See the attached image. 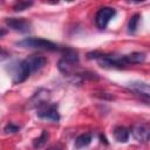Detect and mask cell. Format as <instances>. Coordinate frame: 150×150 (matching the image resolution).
<instances>
[{
  "instance_id": "7",
  "label": "cell",
  "mask_w": 150,
  "mask_h": 150,
  "mask_svg": "<svg viewBox=\"0 0 150 150\" xmlns=\"http://www.w3.org/2000/svg\"><path fill=\"white\" fill-rule=\"evenodd\" d=\"M134 138L139 143H148L150 141V129L143 124H136L131 129Z\"/></svg>"
},
{
  "instance_id": "4",
  "label": "cell",
  "mask_w": 150,
  "mask_h": 150,
  "mask_svg": "<svg viewBox=\"0 0 150 150\" xmlns=\"http://www.w3.org/2000/svg\"><path fill=\"white\" fill-rule=\"evenodd\" d=\"M116 15V9L112 7H102L95 15V25L100 29L107 28L110 20Z\"/></svg>"
},
{
  "instance_id": "11",
  "label": "cell",
  "mask_w": 150,
  "mask_h": 150,
  "mask_svg": "<svg viewBox=\"0 0 150 150\" xmlns=\"http://www.w3.org/2000/svg\"><path fill=\"white\" fill-rule=\"evenodd\" d=\"M93 141V135L89 134V132H86V134H81L80 136L76 137L75 139V148L76 149H82V148H86Z\"/></svg>"
},
{
  "instance_id": "17",
  "label": "cell",
  "mask_w": 150,
  "mask_h": 150,
  "mask_svg": "<svg viewBox=\"0 0 150 150\" xmlns=\"http://www.w3.org/2000/svg\"><path fill=\"white\" fill-rule=\"evenodd\" d=\"M47 150H61V148H59V146H52V148H49Z\"/></svg>"
},
{
  "instance_id": "12",
  "label": "cell",
  "mask_w": 150,
  "mask_h": 150,
  "mask_svg": "<svg viewBox=\"0 0 150 150\" xmlns=\"http://www.w3.org/2000/svg\"><path fill=\"white\" fill-rule=\"evenodd\" d=\"M128 64H138V63H143L146 59V55L142 52H134L130 53L128 55H125Z\"/></svg>"
},
{
  "instance_id": "1",
  "label": "cell",
  "mask_w": 150,
  "mask_h": 150,
  "mask_svg": "<svg viewBox=\"0 0 150 150\" xmlns=\"http://www.w3.org/2000/svg\"><path fill=\"white\" fill-rule=\"evenodd\" d=\"M16 46L21 47V48H32V49H39V50H50V52H55V50H64L66 48H61L59 45L42 39V38H25L20 41L16 42Z\"/></svg>"
},
{
  "instance_id": "14",
  "label": "cell",
  "mask_w": 150,
  "mask_h": 150,
  "mask_svg": "<svg viewBox=\"0 0 150 150\" xmlns=\"http://www.w3.org/2000/svg\"><path fill=\"white\" fill-rule=\"evenodd\" d=\"M139 20H141V15H139V14H134V15L130 18V20H129V22H128V32H129L130 34L136 33V30H137V28H138Z\"/></svg>"
},
{
  "instance_id": "5",
  "label": "cell",
  "mask_w": 150,
  "mask_h": 150,
  "mask_svg": "<svg viewBox=\"0 0 150 150\" xmlns=\"http://www.w3.org/2000/svg\"><path fill=\"white\" fill-rule=\"evenodd\" d=\"M36 115H38V117H40L42 120H47V121H52V122H59L60 121V114H59L56 104L46 103V104L41 105L38 109Z\"/></svg>"
},
{
  "instance_id": "6",
  "label": "cell",
  "mask_w": 150,
  "mask_h": 150,
  "mask_svg": "<svg viewBox=\"0 0 150 150\" xmlns=\"http://www.w3.org/2000/svg\"><path fill=\"white\" fill-rule=\"evenodd\" d=\"M5 22L11 29L15 32L27 33L30 29V22L23 18H7Z\"/></svg>"
},
{
  "instance_id": "16",
  "label": "cell",
  "mask_w": 150,
  "mask_h": 150,
  "mask_svg": "<svg viewBox=\"0 0 150 150\" xmlns=\"http://www.w3.org/2000/svg\"><path fill=\"white\" fill-rule=\"evenodd\" d=\"M19 130H20V127L16 125V124H14V123H12V122L7 123V124L5 125V128H4L5 134H15V132H18Z\"/></svg>"
},
{
  "instance_id": "15",
  "label": "cell",
  "mask_w": 150,
  "mask_h": 150,
  "mask_svg": "<svg viewBox=\"0 0 150 150\" xmlns=\"http://www.w3.org/2000/svg\"><path fill=\"white\" fill-rule=\"evenodd\" d=\"M32 5H33L32 1H19V2H16V4L13 6V9H14L15 12H22V11L29 8Z\"/></svg>"
},
{
  "instance_id": "2",
  "label": "cell",
  "mask_w": 150,
  "mask_h": 150,
  "mask_svg": "<svg viewBox=\"0 0 150 150\" xmlns=\"http://www.w3.org/2000/svg\"><path fill=\"white\" fill-rule=\"evenodd\" d=\"M63 56L57 62V68L64 75H69L74 71L75 67L79 66V54L69 48H66Z\"/></svg>"
},
{
  "instance_id": "3",
  "label": "cell",
  "mask_w": 150,
  "mask_h": 150,
  "mask_svg": "<svg viewBox=\"0 0 150 150\" xmlns=\"http://www.w3.org/2000/svg\"><path fill=\"white\" fill-rule=\"evenodd\" d=\"M8 70L11 71L12 77H13V82L15 84L25 82L29 77L30 73H33L32 68H30V66H29V63L26 59L11 64V68Z\"/></svg>"
},
{
  "instance_id": "13",
  "label": "cell",
  "mask_w": 150,
  "mask_h": 150,
  "mask_svg": "<svg viewBox=\"0 0 150 150\" xmlns=\"http://www.w3.org/2000/svg\"><path fill=\"white\" fill-rule=\"evenodd\" d=\"M48 138H49V132L47 130H42L41 134H40V136L33 139V146L35 149H40V148L45 146V144L47 143Z\"/></svg>"
},
{
  "instance_id": "9",
  "label": "cell",
  "mask_w": 150,
  "mask_h": 150,
  "mask_svg": "<svg viewBox=\"0 0 150 150\" xmlns=\"http://www.w3.org/2000/svg\"><path fill=\"white\" fill-rule=\"evenodd\" d=\"M32 68V71H36V70H40L42 69L46 63H47V59L42 55H30L26 59Z\"/></svg>"
},
{
  "instance_id": "8",
  "label": "cell",
  "mask_w": 150,
  "mask_h": 150,
  "mask_svg": "<svg viewBox=\"0 0 150 150\" xmlns=\"http://www.w3.org/2000/svg\"><path fill=\"white\" fill-rule=\"evenodd\" d=\"M127 87L131 89L132 91L150 98V84L149 83L143 82V81H131L127 84Z\"/></svg>"
},
{
  "instance_id": "10",
  "label": "cell",
  "mask_w": 150,
  "mask_h": 150,
  "mask_svg": "<svg viewBox=\"0 0 150 150\" xmlns=\"http://www.w3.org/2000/svg\"><path fill=\"white\" fill-rule=\"evenodd\" d=\"M112 134H114L115 139H116L117 142H120V143H125V142H128L129 136H130L129 130H128L125 127H123V125H117V127H115Z\"/></svg>"
}]
</instances>
